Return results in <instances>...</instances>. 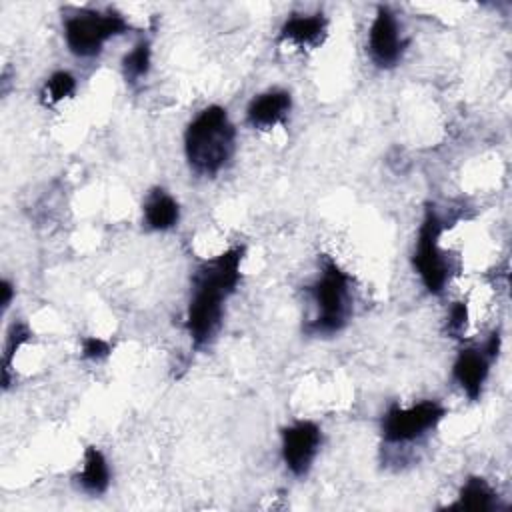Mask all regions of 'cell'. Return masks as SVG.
<instances>
[{"label": "cell", "instance_id": "6da1fadb", "mask_svg": "<svg viewBox=\"0 0 512 512\" xmlns=\"http://www.w3.org/2000/svg\"><path fill=\"white\" fill-rule=\"evenodd\" d=\"M244 248L234 246L204 260L192 276V296L186 310V330L194 346L208 344L218 332L224 304L234 294L242 276Z\"/></svg>", "mask_w": 512, "mask_h": 512}, {"label": "cell", "instance_id": "7a4b0ae2", "mask_svg": "<svg viewBox=\"0 0 512 512\" xmlns=\"http://www.w3.org/2000/svg\"><path fill=\"white\" fill-rule=\"evenodd\" d=\"M236 128L222 106L204 108L184 132V152L200 176L218 174L234 154Z\"/></svg>", "mask_w": 512, "mask_h": 512}, {"label": "cell", "instance_id": "3957f363", "mask_svg": "<svg viewBox=\"0 0 512 512\" xmlns=\"http://www.w3.org/2000/svg\"><path fill=\"white\" fill-rule=\"evenodd\" d=\"M308 296L314 316L304 326L306 334L332 336L348 324L352 314L350 276L334 260H324L316 280L308 286Z\"/></svg>", "mask_w": 512, "mask_h": 512}, {"label": "cell", "instance_id": "277c9868", "mask_svg": "<svg viewBox=\"0 0 512 512\" xmlns=\"http://www.w3.org/2000/svg\"><path fill=\"white\" fill-rule=\"evenodd\" d=\"M130 30V22L114 10H80L64 20V40L78 58L102 52L108 40Z\"/></svg>", "mask_w": 512, "mask_h": 512}, {"label": "cell", "instance_id": "5b68a950", "mask_svg": "<svg viewBox=\"0 0 512 512\" xmlns=\"http://www.w3.org/2000/svg\"><path fill=\"white\" fill-rule=\"evenodd\" d=\"M440 236L442 218L438 216L434 206H428L418 228L412 252V266L430 294H440L450 278V260L440 248Z\"/></svg>", "mask_w": 512, "mask_h": 512}, {"label": "cell", "instance_id": "8992f818", "mask_svg": "<svg viewBox=\"0 0 512 512\" xmlns=\"http://www.w3.org/2000/svg\"><path fill=\"white\" fill-rule=\"evenodd\" d=\"M444 416L446 408L438 400H422L406 408L394 404L382 416V438L388 444L414 442L434 430Z\"/></svg>", "mask_w": 512, "mask_h": 512}, {"label": "cell", "instance_id": "52a82bcc", "mask_svg": "<svg viewBox=\"0 0 512 512\" xmlns=\"http://www.w3.org/2000/svg\"><path fill=\"white\" fill-rule=\"evenodd\" d=\"M408 40L402 34L394 12L388 6H378L368 30V56L378 68H394L406 52Z\"/></svg>", "mask_w": 512, "mask_h": 512}, {"label": "cell", "instance_id": "ba28073f", "mask_svg": "<svg viewBox=\"0 0 512 512\" xmlns=\"http://www.w3.org/2000/svg\"><path fill=\"white\" fill-rule=\"evenodd\" d=\"M282 460L294 476H306L312 468L320 446L322 430L312 420H298L282 428Z\"/></svg>", "mask_w": 512, "mask_h": 512}, {"label": "cell", "instance_id": "9c48e42d", "mask_svg": "<svg viewBox=\"0 0 512 512\" xmlns=\"http://www.w3.org/2000/svg\"><path fill=\"white\" fill-rule=\"evenodd\" d=\"M494 360L492 354L486 352V348H464L458 352L454 364H452V376L456 384L462 388V392L470 400H478L482 394V388L486 384L490 362Z\"/></svg>", "mask_w": 512, "mask_h": 512}, {"label": "cell", "instance_id": "30bf717a", "mask_svg": "<svg viewBox=\"0 0 512 512\" xmlns=\"http://www.w3.org/2000/svg\"><path fill=\"white\" fill-rule=\"evenodd\" d=\"M292 110V98L286 90H266L254 96L246 108V118L252 128L270 130L284 124Z\"/></svg>", "mask_w": 512, "mask_h": 512}, {"label": "cell", "instance_id": "8fae6325", "mask_svg": "<svg viewBox=\"0 0 512 512\" xmlns=\"http://www.w3.org/2000/svg\"><path fill=\"white\" fill-rule=\"evenodd\" d=\"M328 32L324 14H292L280 28V38L302 48H316Z\"/></svg>", "mask_w": 512, "mask_h": 512}, {"label": "cell", "instance_id": "7c38bea8", "mask_svg": "<svg viewBox=\"0 0 512 512\" xmlns=\"http://www.w3.org/2000/svg\"><path fill=\"white\" fill-rule=\"evenodd\" d=\"M142 214H144V222L148 228L164 232L178 224L180 206L170 192H166L164 188H154L148 192V196L144 200Z\"/></svg>", "mask_w": 512, "mask_h": 512}, {"label": "cell", "instance_id": "4fadbf2b", "mask_svg": "<svg viewBox=\"0 0 512 512\" xmlns=\"http://www.w3.org/2000/svg\"><path fill=\"white\" fill-rule=\"evenodd\" d=\"M494 508H498V494L484 478H478V476L468 478L462 484L456 500L446 506V510H466V512H492Z\"/></svg>", "mask_w": 512, "mask_h": 512}, {"label": "cell", "instance_id": "5bb4252c", "mask_svg": "<svg viewBox=\"0 0 512 512\" xmlns=\"http://www.w3.org/2000/svg\"><path fill=\"white\" fill-rule=\"evenodd\" d=\"M76 482L86 494H92V496H100L108 490V486H110V466H108L106 456L98 448L90 446L84 452L82 468L76 476Z\"/></svg>", "mask_w": 512, "mask_h": 512}, {"label": "cell", "instance_id": "9a60e30c", "mask_svg": "<svg viewBox=\"0 0 512 512\" xmlns=\"http://www.w3.org/2000/svg\"><path fill=\"white\" fill-rule=\"evenodd\" d=\"M150 60H152L150 42L140 40L138 44H134V48L122 58V74H124L126 82L134 84V82L142 80L150 70Z\"/></svg>", "mask_w": 512, "mask_h": 512}, {"label": "cell", "instance_id": "2e32d148", "mask_svg": "<svg viewBox=\"0 0 512 512\" xmlns=\"http://www.w3.org/2000/svg\"><path fill=\"white\" fill-rule=\"evenodd\" d=\"M32 338L30 328L24 322H14L6 334V344H4V356H2V384L8 388L10 384V370L16 352Z\"/></svg>", "mask_w": 512, "mask_h": 512}, {"label": "cell", "instance_id": "e0dca14e", "mask_svg": "<svg viewBox=\"0 0 512 512\" xmlns=\"http://www.w3.org/2000/svg\"><path fill=\"white\" fill-rule=\"evenodd\" d=\"M76 90V78L66 72V70H58L54 72L42 86V100L44 104H58L66 98H70Z\"/></svg>", "mask_w": 512, "mask_h": 512}, {"label": "cell", "instance_id": "ac0fdd59", "mask_svg": "<svg viewBox=\"0 0 512 512\" xmlns=\"http://www.w3.org/2000/svg\"><path fill=\"white\" fill-rule=\"evenodd\" d=\"M82 356L86 360H102L112 352V344L100 336L82 338Z\"/></svg>", "mask_w": 512, "mask_h": 512}, {"label": "cell", "instance_id": "d6986e66", "mask_svg": "<svg viewBox=\"0 0 512 512\" xmlns=\"http://www.w3.org/2000/svg\"><path fill=\"white\" fill-rule=\"evenodd\" d=\"M468 322V306L466 302H454L448 312V332L460 336Z\"/></svg>", "mask_w": 512, "mask_h": 512}, {"label": "cell", "instance_id": "ffe728a7", "mask_svg": "<svg viewBox=\"0 0 512 512\" xmlns=\"http://www.w3.org/2000/svg\"><path fill=\"white\" fill-rule=\"evenodd\" d=\"M0 292H2V308L6 310V308L10 306V302H12V296H14V286H12V282H10V280H2Z\"/></svg>", "mask_w": 512, "mask_h": 512}]
</instances>
